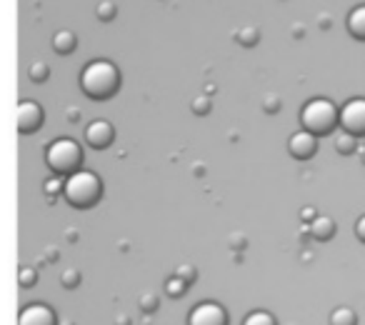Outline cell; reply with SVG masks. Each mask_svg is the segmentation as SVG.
Masks as SVG:
<instances>
[{"label": "cell", "mask_w": 365, "mask_h": 325, "mask_svg": "<svg viewBox=\"0 0 365 325\" xmlns=\"http://www.w3.org/2000/svg\"><path fill=\"white\" fill-rule=\"evenodd\" d=\"M66 188H63V198L73 205V208H93L98 200L103 198V180L98 178L93 170H78V173L68 175Z\"/></svg>", "instance_id": "cell-3"}, {"label": "cell", "mask_w": 365, "mask_h": 325, "mask_svg": "<svg viewBox=\"0 0 365 325\" xmlns=\"http://www.w3.org/2000/svg\"><path fill=\"white\" fill-rule=\"evenodd\" d=\"M288 150L290 155L295 158V160H310V158L318 153V138L313 135V133L303 130L300 128L298 133H293L288 140Z\"/></svg>", "instance_id": "cell-8"}, {"label": "cell", "mask_w": 365, "mask_h": 325, "mask_svg": "<svg viewBox=\"0 0 365 325\" xmlns=\"http://www.w3.org/2000/svg\"><path fill=\"white\" fill-rule=\"evenodd\" d=\"M340 125V108L330 98H313L300 108V128L315 138L330 135Z\"/></svg>", "instance_id": "cell-2"}, {"label": "cell", "mask_w": 365, "mask_h": 325, "mask_svg": "<svg viewBox=\"0 0 365 325\" xmlns=\"http://www.w3.org/2000/svg\"><path fill=\"white\" fill-rule=\"evenodd\" d=\"M355 148H358V138L350 135V133L340 130L338 135H335V150L340 153V155H350V153H355Z\"/></svg>", "instance_id": "cell-15"}, {"label": "cell", "mask_w": 365, "mask_h": 325, "mask_svg": "<svg viewBox=\"0 0 365 325\" xmlns=\"http://www.w3.org/2000/svg\"><path fill=\"white\" fill-rule=\"evenodd\" d=\"M275 108H280V100H278V98H268V100H265V110L275 113Z\"/></svg>", "instance_id": "cell-25"}, {"label": "cell", "mask_w": 365, "mask_h": 325, "mask_svg": "<svg viewBox=\"0 0 365 325\" xmlns=\"http://www.w3.org/2000/svg\"><path fill=\"white\" fill-rule=\"evenodd\" d=\"M235 41H238L240 46H245V48H253L255 43L260 41V31H258V28H253V26H245V28H240V31H238Z\"/></svg>", "instance_id": "cell-17"}, {"label": "cell", "mask_w": 365, "mask_h": 325, "mask_svg": "<svg viewBox=\"0 0 365 325\" xmlns=\"http://www.w3.org/2000/svg\"><path fill=\"white\" fill-rule=\"evenodd\" d=\"M348 33L355 38V41H365V3L363 6H355L353 11L348 13Z\"/></svg>", "instance_id": "cell-11"}, {"label": "cell", "mask_w": 365, "mask_h": 325, "mask_svg": "<svg viewBox=\"0 0 365 325\" xmlns=\"http://www.w3.org/2000/svg\"><path fill=\"white\" fill-rule=\"evenodd\" d=\"M165 290H168V293H170V295L182 293V290H185V280L178 278V275H175V278H170V280H168V283H165Z\"/></svg>", "instance_id": "cell-20"}, {"label": "cell", "mask_w": 365, "mask_h": 325, "mask_svg": "<svg viewBox=\"0 0 365 325\" xmlns=\"http://www.w3.org/2000/svg\"><path fill=\"white\" fill-rule=\"evenodd\" d=\"M120 68L113 61H106V58L91 61L81 71V91L91 100H108V98H113L120 91Z\"/></svg>", "instance_id": "cell-1"}, {"label": "cell", "mask_w": 365, "mask_h": 325, "mask_svg": "<svg viewBox=\"0 0 365 325\" xmlns=\"http://www.w3.org/2000/svg\"><path fill=\"white\" fill-rule=\"evenodd\" d=\"M43 123H46V110H43V105H38L36 100L18 103V130H21L23 135L36 133Z\"/></svg>", "instance_id": "cell-6"}, {"label": "cell", "mask_w": 365, "mask_h": 325, "mask_svg": "<svg viewBox=\"0 0 365 325\" xmlns=\"http://www.w3.org/2000/svg\"><path fill=\"white\" fill-rule=\"evenodd\" d=\"M193 110L198 113V115H205V113L210 110V100H208V96H198L193 100Z\"/></svg>", "instance_id": "cell-21"}, {"label": "cell", "mask_w": 365, "mask_h": 325, "mask_svg": "<svg viewBox=\"0 0 365 325\" xmlns=\"http://www.w3.org/2000/svg\"><path fill=\"white\" fill-rule=\"evenodd\" d=\"M115 140V128L108 120H93L91 125L86 128V143L96 150H106V148L113 145Z\"/></svg>", "instance_id": "cell-9"}, {"label": "cell", "mask_w": 365, "mask_h": 325, "mask_svg": "<svg viewBox=\"0 0 365 325\" xmlns=\"http://www.w3.org/2000/svg\"><path fill=\"white\" fill-rule=\"evenodd\" d=\"M63 188H66V183H61V178H53V180H48V183H46V190L51 195L63 193Z\"/></svg>", "instance_id": "cell-23"}, {"label": "cell", "mask_w": 365, "mask_h": 325, "mask_svg": "<svg viewBox=\"0 0 365 325\" xmlns=\"http://www.w3.org/2000/svg\"><path fill=\"white\" fill-rule=\"evenodd\" d=\"M355 238H358L360 243H365V215H360V218L355 220Z\"/></svg>", "instance_id": "cell-24"}, {"label": "cell", "mask_w": 365, "mask_h": 325, "mask_svg": "<svg viewBox=\"0 0 365 325\" xmlns=\"http://www.w3.org/2000/svg\"><path fill=\"white\" fill-rule=\"evenodd\" d=\"M340 130L350 133L355 138H365V98H350L340 108Z\"/></svg>", "instance_id": "cell-5"}, {"label": "cell", "mask_w": 365, "mask_h": 325, "mask_svg": "<svg viewBox=\"0 0 365 325\" xmlns=\"http://www.w3.org/2000/svg\"><path fill=\"white\" fill-rule=\"evenodd\" d=\"M46 162L48 168L61 178V175H73L83 170V148L73 138H58L46 148Z\"/></svg>", "instance_id": "cell-4"}, {"label": "cell", "mask_w": 365, "mask_h": 325, "mask_svg": "<svg viewBox=\"0 0 365 325\" xmlns=\"http://www.w3.org/2000/svg\"><path fill=\"white\" fill-rule=\"evenodd\" d=\"M330 325H358V315L348 305H340L330 313Z\"/></svg>", "instance_id": "cell-14"}, {"label": "cell", "mask_w": 365, "mask_h": 325, "mask_svg": "<svg viewBox=\"0 0 365 325\" xmlns=\"http://www.w3.org/2000/svg\"><path fill=\"white\" fill-rule=\"evenodd\" d=\"M31 81L33 83L48 81V66H46V63H33V66H31Z\"/></svg>", "instance_id": "cell-18"}, {"label": "cell", "mask_w": 365, "mask_h": 325, "mask_svg": "<svg viewBox=\"0 0 365 325\" xmlns=\"http://www.w3.org/2000/svg\"><path fill=\"white\" fill-rule=\"evenodd\" d=\"M310 235L315 240H330L335 235V220L328 218V215H315L310 220Z\"/></svg>", "instance_id": "cell-12"}, {"label": "cell", "mask_w": 365, "mask_h": 325, "mask_svg": "<svg viewBox=\"0 0 365 325\" xmlns=\"http://www.w3.org/2000/svg\"><path fill=\"white\" fill-rule=\"evenodd\" d=\"M98 18L101 21H113L115 18V6H113L110 0H103L101 6H98Z\"/></svg>", "instance_id": "cell-19"}, {"label": "cell", "mask_w": 365, "mask_h": 325, "mask_svg": "<svg viewBox=\"0 0 365 325\" xmlns=\"http://www.w3.org/2000/svg\"><path fill=\"white\" fill-rule=\"evenodd\" d=\"M76 46H78V41L71 31H58L56 36H53V48H56L61 56H71V53L76 51Z\"/></svg>", "instance_id": "cell-13"}, {"label": "cell", "mask_w": 365, "mask_h": 325, "mask_svg": "<svg viewBox=\"0 0 365 325\" xmlns=\"http://www.w3.org/2000/svg\"><path fill=\"white\" fill-rule=\"evenodd\" d=\"M33 283H36V270L23 268L21 270V285H23V288H33Z\"/></svg>", "instance_id": "cell-22"}, {"label": "cell", "mask_w": 365, "mask_h": 325, "mask_svg": "<svg viewBox=\"0 0 365 325\" xmlns=\"http://www.w3.org/2000/svg\"><path fill=\"white\" fill-rule=\"evenodd\" d=\"M243 325H278V320H275L268 310H253V313L245 315Z\"/></svg>", "instance_id": "cell-16"}, {"label": "cell", "mask_w": 365, "mask_h": 325, "mask_svg": "<svg viewBox=\"0 0 365 325\" xmlns=\"http://www.w3.org/2000/svg\"><path fill=\"white\" fill-rule=\"evenodd\" d=\"M18 325H58V318L46 303H31L21 310Z\"/></svg>", "instance_id": "cell-10"}, {"label": "cell", "mask_w": 365, "mask_h": 325, "mask_svg": "<svg viewBox=\"0 0 365 325\" xmlns=\"http://www.w3.org/2000/svg\"><path fill=\"white\" fill-rule=\"evenodd\" d=\"M188 325H228V313L218 303H200L190 310Z\"/></svg>", "instance_id": "cell-7"}]
</instances>
